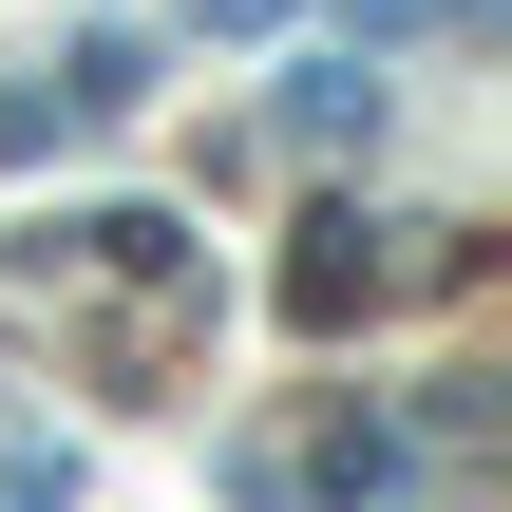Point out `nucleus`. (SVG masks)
Returning <instances> with one entry per match:
<instances>
[{
	"label": "nucleus",
	"instance_id": "1",
	"mask_svg": "<svg viewBox=\"0 0 512 512\" xmlns=\"http://www.w3.org/2000/svg\"><path fill=\"white\" fill-rule=\"evenodd\" d=\"M304 494H399V418H323V437H304Z\"/></svg>",
	"mask_w": 512,
	"mask_h": 512
},
{
	"label": "nucleus",
	"instance_id": "2",
	"mask_svg": "<svg viewBox=\"0 0 512 512\" xmlns=\"http://www.w3.org/2000/svg\"><path fill=\"white\" fill-rule=\"evenodd\" d=\"M285 133H304V152H342V133H380V76H361V57H323V76L285 95Z\"/></svg>",
	"mask_w": 512,
	"mask_h": 512
}]
</instances>
